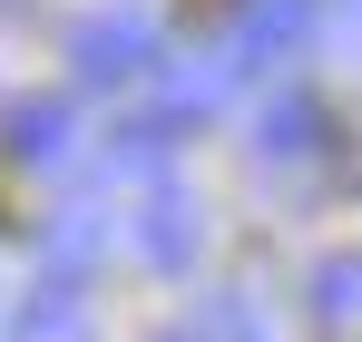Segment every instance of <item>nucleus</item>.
<instances>
[{"label": "nucleus", "mask_w": 362, "mask_h": 342, "mask_svg": "<svg viewBox=\"0 0 362 342\" xmlns=\"http://www.w3.org/2000/svg\"><path fill=\"white\" fill-rule=\"evenodd\" d=\"M69 69L78 88H147L167 69V20L147 0H98L69 20Z\"/></svg>", "instance_id": "1"}, {"label": "nucleus", "mask_w": 362, "mask_h": 342, "mask_svg": "<svg viewBox=\"0 0 362 342\" xmlns=\"http://www.w3.org/2000/svg\"><path fill=\"white\" fill-rule=\"evenodd\" d=\"M127 244H137V254H147L157 274H196V254H206V196H196V186H177V176L137 186Z\"/></svg>", "instance_id": "2"}, {"label": "nucleus", "mask_w": 362, "mask_h": 342, "mask_svg": "<svg viewBox=\"0 0 362 342\" xmlns=\"http://www.w3.org/2000/svg\"><path fill=\"white\" fill-rule=\"evenodd\" d=\"M323 157H333V117H323V98L274 88L264 117H255V176H313Z\"/></svg>", "instance_id": "3"}, {"label": "nucleus", "mask_w": 362, "mask_h": 342, "mask_svg": "<svg viewBox=\"0 0 362 342\" xmlns=\"http://www.w3.org/2000/svg\"><path fill=\"white\" fill-rule=\"evenodd\" d=\"M235 88H245V59H235V40L216 30L206 49H186V59H167V69H157V127H196V117L226 108Z\"/></svg>", "instance_id": "4"}, {"label": "nucleus", "mask_w": 362, "mask_h": 342, "mask_svg": "<svg viewBox=\"0 0 362 342\" xmlns=\"http://www.w3.org/2000/svg\"><path fill=\"white\" fill-rule=\"evenodd\" d=\"M157 342H274V313H264L245 284H226V293H196L186 313H167Z\"/></svg>", "instance_id": "5"}, {"label": "nucleus", "mask_w": 362, "mask_h": 342, "mask_svg": "<svg viewBox=\"0 0 362 342\" xmlns=\"http://www.w3.org/2000/svg\"><path fill=\"white\" fill-rule=\"evenodd\" d=\"M0 147H10V167H69L78 157V117L59 108V98H10V117H0Z\"/></svg>", "instance_id": "6"}, {"label": "nucleus", "mask_w": 362, "mask_h": 342, "mask_svg": "<svg viewBox=\"0 0 362 342\" xmlns=\"http://www.w3.org/2000/svg\"><path fill=\"white\" fill-rule=\"evenodd\" d=\"M98 254H108V216H98V206H59V216H40V274H49V284H88Z\"/></svg>", "instance_id": "7"}, {"label": "nucleus", "mask_w": 362, "mask_h": 342, "mask_svg": "<svg viewBox=\"0 0 362 342\" xmlns=\"http://www.w3.org/2000/svg\"><path fill=\"white\" fill-rule=\"evenodd\" d=\"M303 313H313V333H323V342H362V244H343V254L313 264Z\"/></svg>", "instance_id": "8"}, {"label": "nucleus", "mask_w": 362, "mask_h": 342, "mask_svg": "<svg viewBox=\"0 0 362 342\" xmlns=\"http://www.w3.org/2000/svg\"><path fill=\"white\" fill-rule=\"evenodd\" d=\"M10 342H98V323H88V303H78V284H49V274H40V293L20 303V323H10Z\"/></svg>", "instance_id": "9"}, {"label": "nucleus", "mask_w": 362, "mask_h": 342, "mask_svg": "<svg viewBox=\"0 0 362 342\" xmlns=\"http://www.w3.org/2000/svg\"><path fill=\"white\" fill-rule=\"evenodd\" d=\"M333 30H343V40H362V0H333Z\"/></svg>", "instance_id": "10"}]
</instances>
